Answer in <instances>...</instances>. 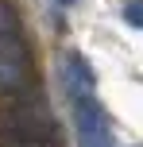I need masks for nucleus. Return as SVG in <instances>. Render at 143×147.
Masks as SVG:
<instances>
[{
    "label": "nucleus",
    "mask_w": 143,
    "mask_h": 147,
    "mask_svg": "<svg viewBox=\"0 0 143 147\" xmlns=\"http://www.w3.org/2000/svg\"><path fill=\"white\" fill-rule=\"evenodd\" d=\"M70 105H74V128H77V147H116L112 128H108V116L101 109L97 93H70Z\"/></svg>",
    "instance_id": "obj_1"
},
{
    "label": "nucleus",
    "mask_w": 143,
    "mask_h": 147,
    "mask_svg": "<svg viewBox=\"0 0 143 147\" xmlns=\"http://www.w3.org/2000/svg\"><path fill=\"white\" fill-rule=\"evenodd\" d=\"M27 81V51L15 31H0V89H19Z\"/></svg>",
    "instance_id": "obj_2"
},
{
    "label": "nucleus",
    "mask_w": 143,
    "mask_h": 147,
    "mask_svg": "<svg viewBox=\"0 0 143 147\" xmlns=\"http://www.w3.org/2000/svg\"><path fill=\"white\" fill-rule=\"evenodd\" d=\"M62 78H66V93H89V89L97 85V81H93V70H89V62H85L77 51H70V54H66Z\"/></svg>",
    "instance_id": "obj_3"
},
{
    "label": "nucleus",
    "mask_w": 143,
    "mask_h": 147,
    "mask_svg": "<svg viewBox=\"0 0 143 147\" xmlns=\"http://www.w3.org/2000/svg\"><path fill=\"white\" fill-rule=\"evenodd\" d=\"M124 20H128L132 27H143V0H132V4L124 8Z\"/></svg>",
    "instance_id": "obj_4"
},
{
    "label": "nucleus",
    "mask_w": 143,
    "mask_h": 147,
    "mask_svg": "<svg viewBox=\"0 0 143 147\" xmlns=\"http://www.w3.org/2000/svg\"><path fill=\"white\" fill-rule=\"evenodd\" d=\"M12 23H15V20H12V12L0 4V31H12Z\"/></svg>",
    "instance_id": "obj_5"
},
{
    "label": "nucleus",
    "mask_w": 143,
    "mask_h": 147,
    "mask_svg": "<svg viewBox=\"0 0 143 147\" xmlns=\"http://www.w3.org/2000/svg\"><path fill=\"white\" fill-rule=\"evenodd\" d=\"M58 4H74V0H58Z\"/></svg>",
    "instance_id": "obj_6"
}]
</instances>
